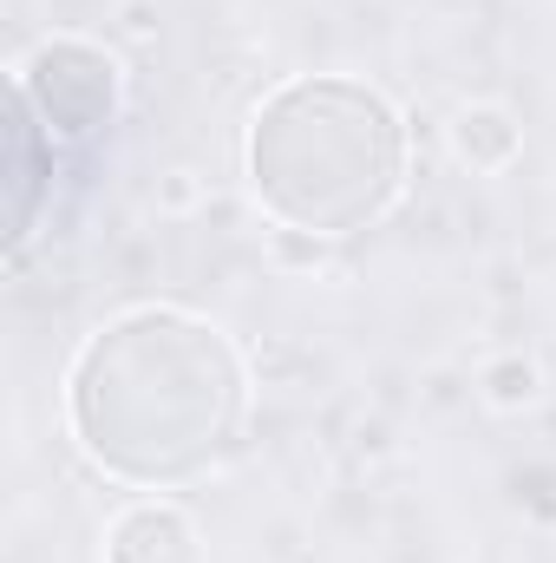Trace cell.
<instances>
[{"label": "cell", "mask_w": 556, "mask_h": 563, "mask_svg": "<svg viewBox=\"0 0 556 563\" xmlns=\"http://www.w3.org/2000/svg\"><path fill=\"white\" fill-rule=\"evenodd\" d=\"M66 420L105 478L184 485L236 439L243 361L184 308H132L73 361Z\"/></svg>", "instance_id": "6da1fadb"}, {"label": "cell", "mask_w": 556, "mask_h": 563, "mask_svg": "<svg viewBox=\"0 0 556 563\" xmlns=\"http://www.w3.org/2000/svg\"><path fill=\"white\" fill-rule=\"evenodd\" d=\"M537 394H544V374H537V361H524V354H504V361H491V367H485V400H491V407L518 413V407H531Z\"/></svg>", "instance_id": "52a82bcc"}, {"label": "cell", "mask_w": 556, "mask_h": 563, "mask_svg": "<svg viewBox=\"0 0 556 563\" xmlns=\"http://www.w3.org/2000/svg\"><path fill=\"white\" fill-rule=\"evenodd\" d=\"M518 144H524V132H518V119L504 106H465L452 119V151L471 170H504L518 157Z\"/></svg>", "instance_id": "8992f818"}, {"label": "cell", "mask_w": 556, "mask_h": 563, "mask_svg": "<svg viewBox=\"0 0 556 563\" xmlns=\"http://www.w3.org/2000/svg\"><path fill=\"white\" fill-rule=\"evenodd\" d=\"M249 190L281 230L354 236L380 223L407 184V125L367 79H288L263 99L249 144Z\"/></svg>", "instance_id": "7a4b0ae2"}, {"label": "cell", "mask_w": 556, "mask_h": 563, "mask_svg": "<svg viewBox=\"0 0 556 563\" xmlns=\"http://www.w3.org/2000/svg\"><path fill=\"white\" fill-rule=\"evenodd\" d=\"M13 92L33 106L46 139H92L119 112V59L92 40H46L13 73Z\"/></svg>", "instance_id": "3957f363"}, {"label": "cell", "mask_w": 556, "mask_h": 563, "mask_svg": "<svg viewBox=\"0 0 556 563\" xmlns=\"http://www.w3.org/2000/svg\"><path fill=\"white\" fill-rule=\"evenodd\" d=\"M40 144H53L40 132V119H33V106L13 92V112H7V177H13V243H26V230H33V197H40V177H46V164H40Z\"/></svg>", "instance_id": "5b68a950"}, {"label": "cell", "mask_w": 556, "mask_h": 563, "mask_svg": "<svg viewBox=\"0 0 556 563\" xmlns=\"http://www.w3.org/2000/svg\"><path fill=\"white\" fill-rule=\"evenodd\" d=\"M105 563H203V544H197V525L164 505V498H144L132 511L112 518L105 531Z\"/></svg>", "instance_id": "277c9868"}]
</instances>
